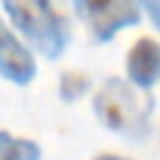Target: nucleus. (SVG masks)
Wrapping results in <instances>:
<instances>
[{
    "label": "nucleus",
    "instance_id": "1",
    "mask_svg": "<svg viewBox=\"0 0 160 160\" xmlns=\"http://www.w3.org/2000/svg\"><path fill=\"white\" fill-rule=\"evenodd\" d=\"M92 110L98 120L120 132L125 138L140 140L150 132V115H152V98L140 92L135 85L120 78H108L100 90L95 92Z\"/></svg>",
    "mask_w": 160,
    "mask_h": 160
},
{
    "label": "nucleus",
    "instance_id": "2",
    "mask_svg": "<svg viewBox=\"0 0 160 160\" xmlns=\"http://www.w3.org/2000/svg\"><path fill=\"white\" fill-rule=\"evenodd\" d=\"M2 10L45 58H60L62 50L68 48V38H70L68 22L50 2L20 0V2H5Z\"/></svg>",
    "mask_w": 160,
    "mask_h": 160
},
{
    "label": "nucleus",
    "instance_id": "3",
    "mask_svg": "<svg viewBox=\"0 0 160 160\" xmlns=\"http://www.w3.org/2000/svg\"><path fill=\"white\" fill-rule=\"evenodd\" d=\"M140 5L118 0V2H75V12L88 22L92 38L98 42H108L118 30L140 22Z\"/></svg>",
    "mask_w": 160,
    "mask_h": 160
},
{
    "label": "nucleus",
    "instance_id": "4",
    "mask_svg": "<svg viewBox=\"0 0 160 160\" xmlns=\"http://www.w3.org/2000/svg\"><path fill=\"white\" fill-rule=\"evenodd\" d=\"M35 70L38 68L30 50L0 20V75H5L15 85H28L35 78Z\"/></svg>",
    "mask_w": 160,
    "mask_h": 160
},
{
    "label": "nucleus",
    "instance_id": "5",
    "mask_svg": "<svg viewBox=\"0 0 160 160\" xmlns=\"http://www.w3.org/2000/svg\"><path fill=\"white\" fill-rule=\"evenodd\" d=\"M128 78L135 88L148 90L160 80V45L150 38H140L128 52Z\"/></svg>",
    "mask_w": 160,
    "mask_h": 160
},
{
    "label": "nucleus",
    "instance_id": "6",
    "mask_svg": "<svg viewBox=\"0 0 160 160\" xmlns=\"http://www.w3.org/2000/svg\"><path fill=\"white\" fill-rule=\"evenodd\" d=\"M42 150L28 138H15L0 130V160H40Z\"/></svg>",
    "mask_w": 160,
    "mask_h": 160
},
{
    "label": "nucleus",
    "instance_id": "7",
    "mask_svg": "<svg viewBox=\"0 0 160 160\" xmlns=\"http://www.w3.org/2000/svg\"><path fill=\"white\" fill-rule=\"evenodd\" d=\"M90 88V78L85 72H78V70H68L60 75V85H58V92L65 102H72L78 100L85 90Z\"/></svg>",
    "mask_w": 160,
    "mask_h": 160
},
{
    "label": "nucleus",
    "instance_id": "8",
    "mask_svg": "<svg viewBox=\"0 0 160 160\" xmlns=\"http://www.w3.org/2000/svg\"><path fill=\"white\" fill-rule=\"evenodd\" d=\"M140 8L150 15V20H152V25L160 30V2H140Z\"/></svg>",
    "mask_w": 160,
    "mask_h": 160
},
{
    "label": "nucleus",
    "instance_id": "9",
    "mask_svg": "<svg viewBox=\"0 0 160 160\" xmlns=\"http://www.w3.org/2000/svg\"><path fill=\"white\" fill-rule=\"evenodd\" d=\"M95 160H128V158H118V155H100Z\"/></svg>",
    "mask_w": 160,
    "mask_h": 160
}]
</instances>
